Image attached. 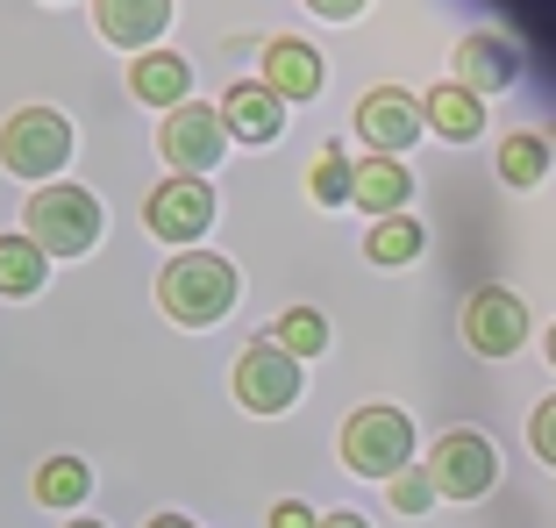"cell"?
<instances>
[{"label": "cell", "instance_id": "2", "mask_svg": "<svg viewBox=\"0 0 556 528\" xmlns=\"http://www.w3.org/2000/svg\"><path fill=\"white\" fill-rule=\"evenodd\" d=\"M29 243L43 257H86L100 243V200L86 186H36L29 193Z\"/></svg>", "mask_w": 556, "mask_h": 528}, {"label": "cell", "instance_id": "22", "mask_svg": "<svg viewBox=\"0 0 556 528\" xmlns=\"http://www.w3.org/2000/svg\"><path fill=\"white\" fill-rule=\"evenodd\" d=\"M271 343L286 350V357H321V350H328V322L314 307H286V314H278V329H271Z\"/></svg>", "mask_w": 556, "mask_h": 528}, {"label": "cell", "instance_id": "27", "mask_svg": "<svg viewBox=\"0 0 556 528\" xmlns=\"http://www.w3.org/2000/svg\"><path fill=\"white\" fill-rule=\"evenodd\" d=\"M314 15H328V22H350V15H364L357 0H314Z\"/></svg>", "mask_w": 556, "mask_h": 528}, {"label": "cell", "instance_id": "24", "mask_svg": "<svg viewBox=\"0 0 556 528\" xmlns=\"http://www.w3.org/2000/svg\"><path fill=\"white\" fill-rule=\"evenodd\" d=\"M386 500H393V514H428L435 507V486H428L421 464H400L393 479H386Z\"/></svg>", "mask_w": 556, "mask_h": 528}, {"label": "cell", "instance_id": "10", "mask_svg": "<svg viewBox=\"0 0 556 528\" xmlns=\"http://www.w3.org/2000/svg\"><path fill=\"white\" fill-rule=\"evenodd\" d=\"M521 336H528V307L507 286H478V293L464 300V343H471L478 357H514Z\"/></svg>", "mask_w": 556, "mask_h": 528}, {"label": "cell", "instance_id": "13", "mask_svg": "<svg viewBox=\"0 0 556 528\" xmlns=\"http://www.w3.org/2000/svg\"><path fill=\"white\" fill-rule=\"evenodd\" d=\"M264 86H271L278 100H314L321 93V50L300 43V36L264 43Z\"/></svg>", "mask_w": 556, "mask_h": 528}, {"label": "cell", "instance_id": "6", "mask_svg": "<svg viewBox=\"0 0 556 528\" xmlns=\"http://www.w3.org/2000/svg\"><path fill=\"white\" fill-rule=\"evenodd\" d=\"M222 150H229V129H222V115L214 108H172L157 129V158L179 179H200V172L222 165Z\"/></svg>", "mask_w": 556, "mask_h": 528}, {"label": "cell", "instance_id": "26", "mask_svg": "<svg viewBox=\"0 0 556 528\" xmlns=\"http://www.w3.org/2000/svg\"><path fill=\"white\" fill-rule=\"evenodd\" d=\"M271 528H314V514L300 507V500H278V507H271Z\"/></svg>", "mask_w": 556, "mask_h": 528}, {"label": "cell", "instance_id": "28", "mask_svg": "<svg viewBox=\"0 0 556 528\" xmlns=\"http://www.w3.org/2000/svg\"><path fill=\"white\" fill-rule=\"evenodd\" d=\"M314 528H371V521H364V514H350V507H343V514H321V521H314Z\"/></svg>", "mask_w": 556, "mask_h": 528}, {"label": "cell", "instance_id": "25", "mask_svg": "<svg viewBox=\"0 0 556 528\" xmlns=\"http://www.w3.org/2000/svg\"><path fill=\"white\" fill-rule=\"evenodd\" d=\"M549 414H556V407L542 400V407H535V422H528V443H535V457H542V464L556 457V422H549Z\"/></svg>", "mask_w": 556, "mask_h": 528}, {"label": "cell", "instance_id": "19", "mask_svg": "<svg viewBox=\"0 0 556 528\" xmlns=\"http://www.w3.org/2000/svg\"><path fill=\"white\" fill-rule=\"evenodd\" d=\"M421 243H428V236H421L414 215H378V229L364 236V257H371V264H414Z\"/></svg>", "mask_w": 556, "mask_h": 528}, {"label": "cell", "instance_id": "14", "mask_svg": "<svg viewBox=\"0 0 556 528\" xmlns=\"http://www.w3.org/2000/svg\"><path fill=\"white\" fill-rule=\"evenodd\" d=\"M164 22H172V0H100L93 8V29L108 36V43H122V50L164 36Z\"/></svg>", "mask_w": 556, "mask_h": 528}, {"label": "cell", "instance_id": "20", "mask_svg": "<svg viewBox=\"0 0 556 528\" xmlns=\"http://www.w3.org/2000/svg\"><path fill=\"white\" fill-rule=\"evenodd\" d=\"M500 179L507 186H542L549 179V143L528 136V129H514L507 143H500Z\"/></svg>", "mask_w": 556, "mask_h": 528}, {"label": "cell", "instance_id": "9", "mask_svg": "<svg viewBox=\"0 0 556 528\" xmlns=\"http://www.w3.org/2000/svg\"><path fill=\"white\" fill-rule=\"evenodd\" d=\"M214 222V186L207 179H164L157 193L143 200V229L157 243H200Z\"/></svg>", "mask_w": 556, "mask_h": 528}, {"label": "cell", "instance_id": "17", "mask_svg": "<svg viewBox=\"0 0 556 528\" xmlns=\"http://www.w3.org/2000/svg\"><path fill=\"white\" fill-rule=\"evenodd\" d=\"M421 122H428L435 136H450V143H471V136L485 129V108H478V100L464 93V86H450V79H442L435 93L421 100Z\"/></svg>", "mask_w": 556, "mask_h": 528}, {"label": "cell", "instance_id": "15", "mask_svg": "<svg viewBox=\"0 0 556 528\" xmlns=\"http://www.w3.org/2000/svg\"><path fill=\"white\" fill-rule=\"evenodd\" d=\"M186 86H193V72H186V58L179 50H150V58H136V72H129V93L143 100V108H186Z\"/></svg>", "mask_w": 556, "mask_h": 528}, {"label": "cell", "instance_id": "1", "mask_svg": "<svg viewBox=\"0 0 556 528\" xmlns=\"http://www.w3.org/2000/svg\"><path fill=\"white\" fill-rule=\"evenodd\" d=\"M236 293H243L236 264L207 257V250H186V257H172L157 272V307L172 314L179 329H207V322H222V314L236 307Z\"/></svg>", "mask_w": 556, "mask_h": 528}, {"label": "cell", "instance_id": "23", "mask_svg": "<svg viewBox=\"0 0 556 528\" xmlns=\"http://www.w3.org/2000/svg\"><path fill=\"white\" fill-rule=\"evenodd\" d=\"M307 193L321 200V208H343V200H350V158H343V143H328L321 158H314V172H307Z\"/></svg>", "mask_w": 556, "mask_h": 528}, {"label": "cell", "instance_id": "7", "mask_svg": "<svg viewBox=\"0 0 556 528\" xmlns=\"http://www.w3.org/2000/svg\"><path fill=\"white\" fill-rule=\"evenodd\" d=\"M357 136L371 143V158H407V150L428 136L421 100L400 93V86H371V93L357 100Z\"/></svg>", "mask_w": 556, "mask_h": 528}, {"label": "cell", "instance_id": "12", "mask_svg": "<svg viewBox=\"0 0 556 528\" xmlns=\"http://www.w3.org/2000/svg\"><path fill=\"white\" fill-rule=\"evenodd\" d=\"M214 115H222V129H229L236 143H271V136L286 129V100L264 79H243V86H229V100H222Z\"/></svg>", "mask_w": 556, "mask_h": 528}, {"label": "cell", "instance_id": "21", "mask_svg": "<svg viewBox=\"0 0 556 528\" xmlns=\"http://www.w3.org/2000/svg\"><path fill=\"white\" fill-rule=\"evenodd\" d=\"M86 493H93V472H86L79 457H50L43 472H36V500H43V507H79Z\"/></svg>", "mask_w": 556, "mask_h": 528}, {"label": "cell", "instance_id": "30", "mask_svg": "<svg viewBox=\"0 0 556 528\" xmlns=\"http://www.w3.org/2000/svg\"><path fill=\"white\" fill-rule=\"evenodd\" d=\"M72 528H108V521H72Z\"/></svg>", "mask_w": 556, "mask_h": 528}, {"label": "cell", "instance_id": "18", "mask_svg": "<svg viewBox=\"0 0 556 528\" xmlns=\"http://www.w3.org/2000/svg\"><path fill=\"white\" fill-rule=\"evenodd\" d=\"M50 279V257L29 236H0V300H36Z\"/></svg>", "mask_w": 556, "mask_h": 528}, {"label": "cell", "instance_id": "11", "mask_svg": "<svg viewBox=\"0 0 556 528\" xmlns=\"http://www.w3.org/2000/svg\"><path fill=\"white\" fill-rule=\"evenodd\" d=\"M450 72H457L450 86H464L471 100L500 93V86H514V72H521V50H514L507 36H464L457 58H450Z\"/></svg>", "mask_w": 556, "mask_h": 528}, {"label": "cell", "instance_id": "29", "mask_svg": "<svg viewBox=\"0 0 556 528\" xmlns=\"http://www.w3.org/2000/svg\"><path fill=\"white\" fill-rule=\"evenodd\" d=\"M150 528H193V521H186V514H157V521H150Z\"/></svg>", "mask_w": 556, "mask_h": 528}, {"label": "cell", "instance_id": "5", "mask_svg": "<svg viewBox=\"0 0 556 528\" xmlns=\"http://www.w3.org/2000/svg\"><path fill=\"white\" fill-rule=\"evenodd\" d=\"M421 472H428V486H435V500H478L500 479V457H492V443L478 429H450V436H435Z\"/></svg>", "mask_w": 556, "mask_h": 528}, {"label": "cell", "instance_id": "3", "mask_svg": "<svg viewBox=\"0 0 556 528\" xmlns=\"http://www.w3.org/2000/svg\"><path fill=\"white\" fill-rule=\"evenodd\" d=\"M72 158V122L58 108H22L0 122V165L15 179H58Z\"/></svg>", "mask_w": 556, "mask_h": 528}, {"label": "cell", "instance_id": "4", "mask_svg": "<svg viewBox=\"0 0 556 528\" xmlns=\"http://www.w3.org/2000/svg\"><path fill=\"white\" fill-rule=\"evenodd\" d=\"M343 464L364 472V479H393L400 464H414V422L400 407H357L343 422Z\"/></svg>", "mask_w": 556, "mask_h": 528}, {"label": "cell", "instance_id": "8", "mask_svg": "<svg viewBox=\"0 0 556 528\" xmlns=\"http://www.w3.org/2000/svg\"><path fill=\"white\" fill-rule=\"evenodd\" d=\"M236 400H243L250 414H286L300 400V357H286L271 336L250 343L243 357H236Z\"/></svg>", "mask_w": 556, "mask_h": 528}, {"label": "cell", "instance_id": "16", "mask_svg": "<svg viewBox=\"0 0 556 528\" xmlns=\"http://www.w3.org/2000/svg\"><path fill=\"white\" fill-rule=\"evenodd\" d=\"M407 193H414V179H407L400 158H364V165H350V200L371 208V215H400Z\"/></svg>", "mask_w": 556, "mask_h": 528}]
</instances>
